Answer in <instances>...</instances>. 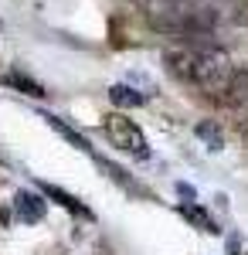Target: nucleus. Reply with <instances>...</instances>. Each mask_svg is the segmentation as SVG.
Segmentation results:
<instances>
[{"instance_id":"nucleus-5","label":"nucleus","mask_w":248,"mask_h":255,"mask_svg":"<svg viewBox=\"0 0 248 255\" xmlns=\"http://www.w3.org/2000/svg\"><path fill=\"white\" fill-rule=\"evenodd\" d=\"M180 215L187 218V221H194V225H197L201 232H208V235H218V232H221V228H218V225L211 221V215H208V211H204V208H197L194 201H191V204H187V201L180 204Z\"/></svg>"},{"instance_id":"nucleus-13","label":"nucleus","mask_w":248,"mask_h":255,"mask_svg":"<svg viewBox=\"0 0 248 255\" xmlns=\"http://www.w3.org/2000/svg\"><path fill=\"white\" fill-rule=\"evenodd\" d=\"M242 133H245V139H248V123H242Z\"/></svg>"},{"instance_id":"nucleus-10","label":"nucleus","mask_w":248,"mask_h":255,"mask_svg":"<svg viewBox=\"0 0 248 255\" xmlns=\"http://www.w3.org/2000/svg\"><path fill=\"white\" fill-rule=\"evenodd\" d=\"M197 136L204 139V143H208L211 150H218V146H221V126H218V123H211V119H204V123H197Z\"/></svg>"},{"instance_id":"nucleus-3","label":"nucleus","mask_w":248,"mask_h":255,"mask_svg":"<svg viewBox=\"0 0 248 255\" xmlns=\"http://www.w3.org/2000/svg\"><path fill=\"white\" fill-rule=\"evenodd\" d=\"M214 99H218L225 109H245L248 106V65L245 68H235L228 75V82L218 89Z\"/></svg>"},{"instance_id":"nucleus-4","label":"nucleus","mask_w":248,"mask_h":255,"mask_svg":"<svg viewBox=\"0 0 248 255\" xmlns=\"http://www.w3.org/2000/svg\"><path fill=\"white\" fill-rule=\"evenodd\" d=\"M14 211H17L20 221H41L44 211H48V204H44L38 194H31V191H20V194L14 197Z\"/></svg>"},{"instance_id":"nucleus-2","label":"nucleus","mask_w":248,"mask_h":255,"mask_svg":"<svg viewBox=\"0 0 248 255\" xmlns=\"http://www.w3.org/2000/svg\"><path fill=\"white\" fill-rule=\"evenodd\" d=\"M102 129H106V136H109L113 146L133 153V157H139V160L150 157V143H146V136H143V129L136 126L133 119H126L123 113H109L106 123H102Z\"/></svg>"},{"instance_id":"nucleus-12","label":"nucleus","mask_w":248,"mask_h":255,"mask_svg":"<svg viewBox=\"0 0 248 255\" xmlns=\"http://www.w3.org/2000/svg\"><path fill=\"white\" fill-rule=\"evenodd\" d=\"M235 20H238V24H245V27H248V10H242V14H235Z\"/></svg>"},{"instance_id":"nucleus-6","label":"nucleus","mask_w":248,"mask_h":255,"mask_svg":"<svg viewBox=\"0 0 248 255\" xmlns=\"http://www.w3.org/2000/svg\"><path fill=\"white\" fill-rule=\"evenodd\" d=\"M3 82H7L10 89H17V92H24V96H34V99H44V96H48L41 82L27 79V75H20V72H7V75H3Z\"/></svg>"},{"instance_id":"nucleus-1","label":"nucleus","mask_w":248,"mask_h":255,"mask_svg":"<svg viewBox=\"0 0 248 255\" xmlns=\"http://www.w3.org/2000/svg\"><path fill=\"white\" fill-rule=\"evenodd\" d=\"M163 65L177 82L194 85L208 96H218V89L228 82L231 68L228 55L214 44H177V48H163Z\"/></svg>"},{"instance_id":"nucleus-7","label":"nucleus","mask_w":248,"mask_h":255,"mask_svg":"<svg viewBox=\"0 0 248 255\" xmlns=\"http://www.w3.org/2000/svg\"><path fill=\"white\" fill-rule=\"evenodd\" d=\"M44 194L51 197V201H58L65 211H72V215H82V218H89V208L82 204V201H75V197L68 194V191H61V187H55V184H44Z\"/></svg>"},{"instance_id":"nucleus-14","label":"nucleus","mask_w":248,"mask_h":255,"mask_svg":"<svg viewBox=\"0 0 248 255\" xmlns=\"http://www.w3.org/2000/svg\"><path fill=\"white\" fill-rule=\"evenodd\" d=\"M177 3H180V0H177Z\"/></svg>"},{"instance_id":"nucleus-11","label":"nucleus","mask_w":248,"mask_h":255,"mask_svg":"<svg viewBox=\"0 0 248 255\" xmlns=\"http://www.w3.org/2000/svg\"><path fill=\"white\" fill-rule=\"evenodd\" d=\"M177 191H180V194H184V197H191V201H194V187H187V184H180Z\"/></svg>"},{"instance_id":"nucleus-9","label":"nucleus","mask_w":248,"mask_h":255,"mask_svg":"<svg viewBox=\"0 0 248 255\" xmlns=\"http://www.w3.org/2000/svg\"><path fill=\"white\" fill-rule=\"evenodd\" d=\"M109 99H113L116 106H126V109L143 106V96H139V92H133L129 85H113V89H109Z\"/></svg>"},{"instance_id":"nucleus-8","label":"nucleus","mask_w":248,"mask_h":255,"mask_svg":"<svg viewBox=\"0 0 248 255\" xmlns=\"http://www.w3.org/2000/svg\"><path fill=\"white\" fill-rule=\"evenodd\" d=\"M44 119H48V126H51V129H58V133H61L65 139H68V143H75L78 150H92V146H89V139H85V136H78L75 129H72V126H65V123H61L58 116H51V113H44Z\"/></svg>"}]
</instances>
